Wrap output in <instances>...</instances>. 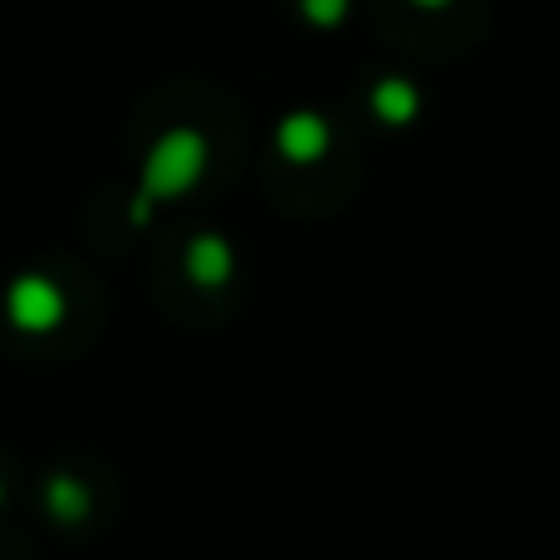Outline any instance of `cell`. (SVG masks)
<instances>
[{"mask_svg":"<svg viewBox=\"0 0 560 560\" xmlns=\"http://www.w3.org/2000/svg\"><path fill=\"white\" fill-rule=\"evenodd\" d=\"M202 163H207V143L202 133L192 128H177V133H163L153 143L143 163V192L148 197H177L202 177Z\"/></svg>","mask_w":560,"mask_h":560,"instance_id":"obj_1","label":"cell"},{"mask_svg":"<svg viewBox=\"0 0 560 560\" xmlns=\"http://www.w3.org/2000/svg\"><path fill=\"white\" fill-rule=\"evenodd\" d=\"M5 310H10V319H15L20 329H30V335H45V329L59 325V315H65V300H59V290L49 285L45 276H20L15 285H10V295H5Z\"/></svg>","mask_w":560,"mask_h":560,"instance_id":"obj_2","label":"cell"},{"mask_svg":"<svg viewBox=\"0 0 560 560\" xmlns=\"http://www.w3.org/2000/svg\"><path fill=\"white\" fill-rule=\"evenodd\" d=\"M325 124H319L315 114H295L280 124V153L295 158V163H310V158L325 153Z\"/></svg>","mask_w":560,"mask_h":560,"instance_id":"obj_3","label":"cell"},{"mask_svg":"<svg viewBox=\"0 0 560 560\" xmlns=\"http://www.w3.org/2000/svg\"><path fill=\"white\" fill-rule=\"evenodd\" d=\"M187 271H192L197 285H222L226 271H232V252H226L222 236H197L192 252H187Z\"/></svg>","mask_w":560,"mask_h":560,"instance_id":"obj_4","label":"cell"},{"mask_svg":"<svg viewBox=\"0 0 560 560\" xmlns=\"http://www.w3.org/2000/svg\"><path fill=\"white\" fill-rule=\"evenodd\" d=\"M418 108V94L413 84H404V79H384V84L374 89V114L388 118V124H408Z\"/></svg>","mask_w":560,"mask_h":560,"instance_id":"obj_5","label":"cell"},{"mask_svg":"<svg viewBox=\"0 0 560 560\" xmlns=\"http://www.w3.org/2000/svg\"><path fill=\"white\" fill-rule=\"evenodd\" d=\"M45 506L59 516V522H79V516L89 512L84 482H74V477H55V482L45 487Z\"/></svg>","mask_w":560,"mask_h":560,"instance_id":"obj_6","label":"cell"},{"mask_svg":"<svg viewBox=\"0 0 560 560\" xmlns=\"http://www.w3.org/2000/svg\"><path fill=\"white\" fill-rule=\"evenodd\" d=\"M300 5H305V15L315 20V25H339L345 10H349V0H300Z\"/></svg>","mask_w":560,"mask_h":560,"instance_id":"obj_7","label":"cell"},{"mask_svg":"<svg viewBox=\"0 0 560 560\" xmlns=\"http://www.w3.org/2000/svg\"><path fill=\"white\" fill-rule=\"evenodd\" d=\"M148 212H153V197H148V192H143V197H138V202H133V222H138V226H143V222H148Z\"/></svg>","mask_w":560,"mask_h":560,"instance_id":"obj_8","label":"cell"},{"mask_svg":"<svg viewBox=\"0 0 560 560\" xmlns=\"http://www.w3.org/2000/svg\"><path fill=\"white\" fill-rule=\"evenodd\" d=\"M418 5H428V10H433V5H447V0H418Z\"/></svg>","mask_w":560,"mask_h":560,"instance_id":"obj_9","label":"cell"}]
</instances>
